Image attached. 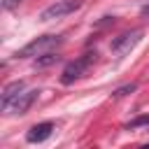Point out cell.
<instances>
[{
    "label": "cell",
    "instance_id": "52a82bcc",
    "mask_svg": "<svg viewBox=\"0 0 149 149\" xmlns=\"http://www.w3.org/2000/svg\"><path fill=\"white\" fill-rule=\"evenodd\" d=\"M23 91H26V84H23V81H9V84L2 88V98H0V107H2V112H5V109H7V107H9Z\"/></svg>",
    "mask_w": 149,
    "mask_h": 149
},
{
    "label": "cell",
    "instance_id": "3957f363",
    "mask_svg": "<svg viewBox=\"0 0 149 149\" xmlns=\"http://www.w3.org/2000/svg\"><path fill=\"white\" fill-rule=\"evenodd\" d=\"M93 56H95V54H84V56H79V58H74L72 63H68V65L63 68V74H61V81H63V84H72V81H77V79H81V77L86 74V70H88V65L93 63Z\"/></svg>",
    "mask_w": 149,
    "mask_h": 149
},
{
    "label": "cell",
    "instance_id": "7a4b0ae2",
    "mask_svg": "<svg viewBox=\"0 0 149 149\" xmlns=\"http://www.w3.org/2000/svg\"><path fill=\"white\" fill-rule=\"evenodd\" d=\"M81 5H84V0H56L54 5H49V7H44V9H42L40 19H42V21L63 19V16H70V14H74V12H77Z\"/></svg>",
    "mask_w": 149,
    "mask_h": 149
},
{
    "label": "cell",
    "instance_id": "8992f818",
    "mask_svg": "<svg viewBox=\"0 0 149 149\" xmlns=\"http://www.w3.org/2000/svg\"><path fill=\"white\" fill-rule=\"evenodd\" d=\"M51 133H54V123H51V121H42V123H35V126L26 133V140H28L30 144H40V142L49 140Z\"/></svg>",
    "mask_w": 149,
    "mask_h": 149
},
{
    "label": "cell",
    "instance_id": "5b68a950",
    "mask_svg": "<svg viewBox=\"0 0 149 149\" xmlns=\"http://www.w3.org/2000/svg\"><path fill=\"white\" fill-rule=\"evenodd\" d=\"M35 98H37V91H35V88H26V91L5 109V114H26V112L30 109V105L35 102Z\"/></svg>",
    "mask_w": 149,
    "mask_h": 149
},
{
    "label": "cell",
    "instance_id": "6da1fadb",
    "mask_svg": "<svg viewBox=\"0 0 149 149\" xmlns=\"http://www.w3.org/2000/svg\"><path fill=\"white\" fill-rule=\"evenodd\" d=\"M61 44H63V37L61 35H40L35 40H30L26 47H21L14 56L16 58H42V56H49Z\"/></svg>",
    "mask_w": 149,
    "mask_h": 149
},
{
    "label": "cell",
    "instance_id": "9c48e42d",
    "mask_svg": "<svg viewBox=\"0 0 149 149\" xmlns=\"http://www.w3.org/2000/svg\"><path fill=\"white\" fill-rule=\"evenodd\" d=\"M142 123H149V116H142V119H137V121L128 123V128H135V126H142Z\"/></svg>",
    "mask_w": 149,
    "mask_h": 149
},
{
    "label": "cell",
    "instance_id": "277c9868",
    "mask_svg": "<svg viewBox=\"0 0 149 149\" xmlns=\"http://www.w3.org/2000/svg\"><path fill=\"white\" fill-rule=\"evenodd\" d=\"M140 37H142V30H133V33H123V35H119L114 42H112V51L116 54V56H126L137 42H140Z\"/></svg>",
    "mask_w": 149,
    "mask_h": 149
},
{
    "label": "cell",
    "instance_id": "ba28073f",
    "mask_svg": "<svg viewBox=\"0 0 149 149\" xmlns=\"http://www.w3.org/2000/svg\"><path fill=\"white\" fill-rule=\"evenodd\" d=\"M135 88H137V84H126V86L116 88V91H114V95H116V98H119V95H128V93H133Z\"/></svg>",
    "mask_w": 149,
    "mask_h": 149
},
{
    "label": "cell",
    "instance_id": "30bf717a",
    "mask_svg": "<svg viewBox=\"0 0 149 149\" xmlns=\"http://www.w3.org/2000/svg\"><path fill=\"white\" fill-rule=\"evenodd\" d=\"M16 2H21V0H5V2H2V7H5V9H9V7H14Z\"/></svg>",
    "mask_w": 149,
    "mask_h": 149
},
{
    "label": "cell",
    "instance_id": "8fae6325",
    "mask_svg": "<svg viewBox=\"0 0 149 149\" xmlns=\"http://www.w3.org/2000/svg\"><path fill=\"white\" fill-rule=\"evenodd\" d=\"M142 14H149V7H144V9H142Z\"/></svg>",
    "mask_w": 149,
    "mask_h": 149
}]
</instances>
